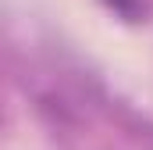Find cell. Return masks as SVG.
Instances as JSON below:
<instances>
[{"label": "cell", "mask_w": 153, "mask_h": 150, "mask_svg": "<svg viewBox=\"0 0 153 150\" xmlns=\"http://www.w3.org/2000/svg\"><path fill=\"white\" fill-rule=\"evenodd\" d=\"M103 4L114 11L117 18H125V22H139L146 14V0H103Z\"/></svg>", "instance_id": "6da1fadb"}]
</instances>
